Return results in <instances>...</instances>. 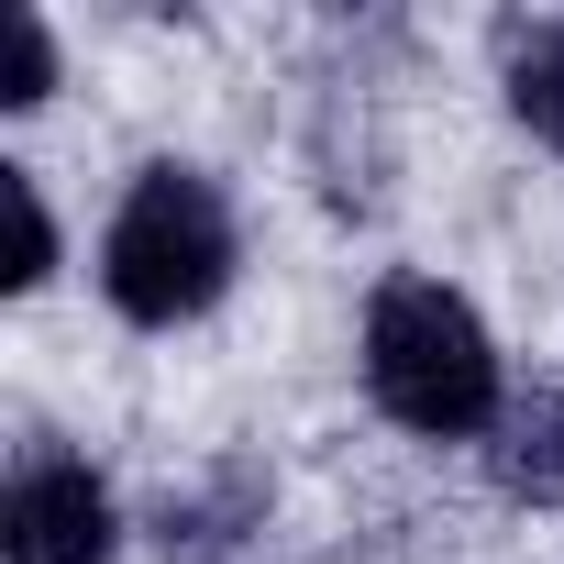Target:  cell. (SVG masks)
I'll return each instance as SVG.
<instances>
[{
	"label": "cell",
	"instance_id": "cell-1",
	"mask_svg": "<svg viewBox=\"0 0 564 564\" xmlns=\"http://www.w3.org/2000/svg\"><path fill=\"white\" fill-rule=\"evenodd\" d=\"M100 289L122 322L166 333V322H199L221 289H232V210L199 166H144L111 210V243H100Z\"/></svg>",
	"mask_w": 564,
	"mask_h": 564
},
{
	"label": "cell",
	"instance_id": "cell-7",
	"mask_svg": "<svg viewBox=\"0 0 564 564\" xmlns=\"http://www.w3.org/2000/svg\"><path fill=\"white\" fill-rule=\"evenodd\" d=\"M45 89H56V45H45L34 12H12V89H0V100L23 111V100H45Z\"/></svg>",
	"mask_w": 564,
	"mask_h": 564
},
{
	"label": "cell",
	"instance_id": "cell-6",
	"mask_svg": "<svg viewBox=\"0 0 564 564\" xmlns=\"http://www.w3.org/2000/svg\"><path fill=\"white\" fill-rule=\"evenodd\" d=\"M0 199H12V289H34V276L56 265V221H45V199H34L23 166H0Z\"/></svg>",
	"mask_w": 564,
	"mask_h": 564
},
{
	"label": "cell",
	"instance_id": "cell-5",
	"mask_svg": "<svg viewBox=\"0 0 564 564\" xmlns=\"http://www.w3.org/2000/svg\"><path fill=\"white\" fill-rule=\"evenodd\" d=\"M509 111L564 155V23H542V34H520V56H509Z\"/></svg>",
	"mask_w": 564,
	"mask_h": 564
},
{
	"label": "cell",
	"instance_id": "cell-4",
	"mask_svg": "<svg viewBox=\"0 0 564 564\" xmlns=\"http://www.w3.org/2000/svg\"><path fill=\"white\" fill-rule=\"evenodd\" d=\"M498 487L531 498V509H564V388H531L498 410V443H487Z\"/></svg>",
	"mask_w": 564,
	"mask_h": 564
},
{
	"label": "cell",
	"instance_id": "cell-2",
	"mask_svg": "<svg viewBox=\"0 0 564 564\" xmlns=\"http://www.w3.org/2000/svg\"><path fill=\"white\" fill-rule=\"evenodd\" d=\"M366 388L388 421L410 432H487L498 421V355L487 322L443 289V276H388L377 311H366Z\"/></svg>",
	"mask_w": 564,
	"mask_h": 564
},
{
	"label": "cell",
	"instance_id": "cell-3",
	"mask_svg": "<svg viewBox=\"0 0 564 564\" xmlns=\"http://www.w3.org/2000/svg\"><path fill=\"white\" fill-rule=\"evenodd\" d=\"M0 542L12 564H100L111 553V498L89 465H23L12 509H0Z\"/></svg>",
	"mask_w": 564,
	"mask_h": 564
}]
</instances>
